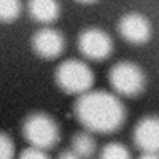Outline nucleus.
I'll return each mask as SVG.
<instances>
[{
	"mask_svg": "<svg viewBox=\"0 0 159 159\" xmlns=\"http://www.w3.org/2000/svg\"><path fill=\"white\" fill-rule=\"evenodd\" d=\"M75 116L89 132L111 134L126 121V107L107 91H89L75 102Z\"/></svg>",
	"mask_w": 159,
	"mask_h": 159,
	"instance_id": "1",
	"label": "nucleus"
},
{
	"mask_svg": "<svg viewBox=\"0 0 159 159\" xmlns=\"http://www.w3.org/2000/svg\"><path fill=\"white\" fill-rule=\"evenodd\" d=\"M22 135L30 147L46 151L59 143L61 130L54 118L43 111H35L25 118L22 124Z\"/></svg>",
	"mask_w": 159,
	"mask_h": 159,
	"instance_id": "2",
	"label": "nucleus"
},
{
	"mask_svg": "<svg viewBox=\"0 0 159 159\" xmlns=\"http://www.w3.org/2000/svg\"><path fill=\"white\" fill-rule=\"evenodd\" d=\"M54 80L64 92L83 96L94 84V73L86 62L80 59H67L56 69Z\"/></svg>",
	"mask_w": 159,
	"mask_h": 159,
	"instance_id": "3",
	"label": "nucleus"
},
{
	"mask_svg": "<svg viewBox=\"0 0 159 159\" xmlns=\"http://www.w3.org/2000/svg\"><path fill=\"white\" fill-rule=\"evenodd\" d=\"M110 84L118 96L135 97L145 89L147 76L140 65L130 61H121L115 64L108 73Z\"/></svg>",
	"mask_w": 159,
	"mask_h": 159,
	"instance_id": "4",
	"label": "nucleus"
},
{
	"mask_svg": "<svg viewBox=\"0 0 159 159\" xmlns=\"http://www.w3.org/2000/svg\"><path fill=\"white\" fill-rule=\"evenodd\" d=\"M78 49L91 61H105L113 54L115 45L110 34L97 27H89L80 34Z\"/></svg>",
	"mask_w": 159,
	"mask_h": 159,
	"instance_id": "5",
	"label": "nucleus"
},
{
	"mask_svg": "<svg viewBox=\"0 0 159 159\" xmlns=\"http://www.w3.org/2000/svg\"><path fill=\"white\" fill-rule=\"evenodd\" d=\"M30 43L37 56L43 59H56L65 49V37L57 29L43 27L34 34Z\"/></svg>",
	"mask_w": 159,
	"mask_h": 159,
	"instance_id": "6",
	"label": "nucleus"
},
{
	"mask_svg": "<svg viewBox=\"0 0 159 159\" xmlns=\"http://www.w3.org/2000/svg\"><path fill=\"white\" fill-rule=\"evenodd\" d=\"M118 32L130 45H143L151 38V24L140 13H127L118 22Z\"/></svg>",
	"mask_w": 159,
	"mask_h": 159,
	"instance_id": "7",
	"label": "nucleus"
},
{
	"mask_svg": "<svg viewBox=\"0 0 159 159\" xmlns=\"http://www.w3.org/2000/svg\"><path fill=\"white\" fill-rule=\"evenodd\" d=\"M134 145L143 153H159V116H145L132 132Z\"/></svg>",
	"mask_w": 159,
	"mask_h": 159,
	"instance_id": "8",
	"label": "nucleus"
},
{
	"mask_svg": "<svg viewBox=\"0 0 159 159\" xmlns=\"http://www.w3.org/2000/svg\"><path fill=\"white\" fill-rule=\"evenodd\" d=\"M27 11L35 22L51 24L57 21L61 15V7L57 2H52V0H32L27 3Z\"/></svg>",
	"mask_w": 159,
	"mask_h": 159,
	"instance_id": "9",
	"label": "nucleus"
},
{
	"mask_svg": "<svg viewBox=\"0 0 159 159\" xmlns=\"http://www.w3.org/2000/svg\"><path fill=\"white\" fill-rule=\"evenodd\" d=\"M72 150L81 157V159H89L96 153V140L92 139L88 132H78L72 139Z\"/></svg>",
	"mask_w": 159,
	"mask_h": 159,
	"instance_id": "10",
	"label": "nucleus"
},
{
	"mask_svg": "<svg viewBox=\"0 0 159 159\" xmlns=\"http://www.w3.org/2000/svg\"><path fill=\"white\" fill-rule=\"evenodd\" d=\"M22 11V3L18 0H0V22L16 21Z\"/></svg>",
	"mask_w": 159,
	"mask_h": 159,
	"instance_id": "11",
	"label": "nucleus"
},
{
	"mask_svg": "<svg viewBox=\"0 0 159 159\" xmlns=\"http://www.w3.org/2000/svg\"><path fill=\"white\" fill-rule=\"evenodd\" d=\"M100 159H132V156H130V151L127 150L126 145L111 142L102 148Z\"/></svg>",
	"mask_w": 159,
	"mask_h": 159,
	"instance_id": "12",
	"label": "nucleus"
},
{
	"mask_svg": "<svg viewBox=\"0 0 159 159\" xmlns=\"http://www.w3.org/2000/svg\"><path fill=\"white\" fill-rule=\"evenodd\" d=\"M0 159H15V143L5 132H0Z\"/></svg>",
	"mask_w": 159,
	"mask_h": 159,
	"instance_id": "13",
	"label": "nucleus"
},
{
	"mask_svg": "<svg viewBox=\"0 0 159 159\" xmlns=\"http://www.w3.org/2000/svg\"><path fill=\"white\" fill-rule=\"evenodd\" d=\"M19 159H49V156H48L43 150L29 147V148H25V150L21 153Z\"/></svg>",
	"mask_w": 159,
	"mask_h": 159,
	"instance_id": "14",
	"label": "nucleus"
},
{
	"mask_svg": "<svg viewBox=\"0 0 159 159\" xmlns=\"http://www.w3.org/2000/svg\"><path fill=\"white\" fill-rule=\"evenodd\" d=\"M57 159H81V157H80L73 150H65V151H62V153L59 154Z\"/></svg>",
	"mask_w": 159,
	"mask_h": 159,
	"instance_id": "15",
	"label": "nucleus"
},
{
	"mask_svg": "<svg viewBox=\"0 0 159 159\" xmlns=\"http://www.w3.org/2000/svg\"><path fill=\"white\" fill-rule=\"evenodd\" d=\"M139 159H159V153H143Z\"/></svg>",
	"mask_w": 159,
	"mask_h": 159,
	"instance_id": "16",
	"label": "nucleus"
}]
</instances>
